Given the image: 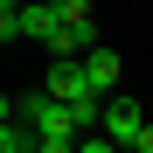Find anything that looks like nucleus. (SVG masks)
Instances as JSON below:
<instances>
[{
    "mask_svg": "<svg viewBox=\"0 0 153 153\" xmlns=\"http://www.w3.org/2000/svg\"><path fill=\"white\" fill-rule=\"evenodd\" d=\"M76 153H118V146H111L105 132H91V139H84V146H76Z\"/></svg>",
    "mask_w": 153,
    "mask_h": 153,
    "instance_id": "nucleus-8",
    "label": "nucleus"
},
{
    "mask_svg": "<svg viewBox=\"0 0 153 153\" xmlns=\"http://www.w3.org/2000/svg\"><path fill=\"white\" fill-rule=\"evenodd\" d=\"M0 153H42V132H35V125H21V118L7 111V132H0Z\"/></svg>",
    "mask_w": 153,
    "mask_h": 153,
    "instance_id": "nucleus-6",
    "label": "nucleus"
},
{
    "mask_svg": "<svg viewBox=\"0 0 153 153\" xmlns=\"http://www.w3.org/2000/svg\"><path fill=\"white\" fill-rule=\"evenodd\" d=\"M146 118H153V111L139 105L132 91H125V97H111V105H105V139H111L118 153H132V139L146 132Z\"/></svg>",
    "mask_w": 153,
    "mask_h": 153,
    "instance_id": "nucleus-2",
    "label": "nucleus"
},
{
    "mask_svg": "<svg viewBox=\"0 0 153 153\" xmlns=\"http://www.w3.org/2000/svg\"><path fill=\"white\" fill-rule=\"evenodd\" d=\"M0 42H21V7H14V0L0 7Z\"/></svg>",
    "mask_w": 153,
    "mask_h": 153,
    "instance_id": "nucleus-7",
    "label": "nucleus"
},
{
    "mask_svg": "<svg viewBox=\"0 0 153 153\" xmlns=\"http://www.w3.org/2000/svg\"><path fill=\"white\" fill-rule=\"evenodd\" d=\"M42 91L56 97V105H84V97H97V91H91V76H84V63H56V70L42 76Z\"/></svg>",
    "mask_w": 153,
    "mask_h": 153,
    "instance_id": "nucleus-4",
    "label": "nucleus"
},
{
    "mask_svg": "<svg viewBox=\"0 0 153 153\" xmlns=\"http://www.w3.org/2000/svg\"><path fill=\"white\" fill-rule=\"evenodd\" d=\"M84 76H91V91L105 97V105L125 97V63H118V49H91V56H84Z\"/></svg>",
    "mask_w": 153,
    "mask_h": 153,
    "instance_id": "nucleus-3",
    "label": "nucleus"
},
{
    "mask_svg": "<svg viewBox=\"0 0 153 153\" xmlns=\"http://www.w3.org/2000/svg\"><path fill=\"white\" fill-rule=\"evenodd\" d=\"M56 21L63 28H56V42H49L56 63H84L91 49H105L97 42V21H91V0H56Z\"/></svg>",
    "mask_w": 153,
    "mask_h": 153,
    "instance_id": "nucleus-1",
    "label": "nucleus"
},
{
    "mask_svg": "<svg viewBox=\"0 0 153 153\" xmlns=\"http://www.w3.org/2000/svg\"><path fill=\"white\" fill-rule=\"evenodd\" d=\"M132 153H153V118H146V132L132 139Z\"/></svg>",
    "mask_w": 153,
    "mask_h": 153,
    "instance_id": "nucleus-9",
    "label": "nucleus"
},
{
    "mask_svg": "<svg viewBox=\"0 0 153 153\" xmlns=\"http://www.w3.org/2000/svg\"><path fill=\"white\" fill-rule=\"evenodd\" d=\"M56 0H49V7H21V35H35V42H56Z\"/></svg>",
    "mask_w": 153,
    "mask_h": 153,
    "instance_id": "nucleus-5",
    "label": "nucleus"
}]
</instances>
